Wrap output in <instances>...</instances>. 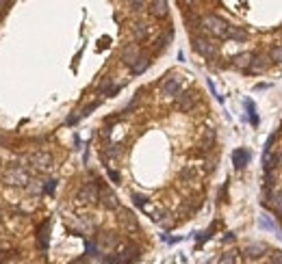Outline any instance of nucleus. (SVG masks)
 I'll use <instances>...</instances> for the list:
<instances>
[{
    "label": "nucleus",
    "instance_id": "f257e3e1",
    "mask_svg": "<svg viewBox=\"0 0 282 264\" xmlns=\"http://www.w3.org/2000/svg\"><path fill=\"white\" fill-rule=\"evenodd\" d=\"M200 28H204L208 35H213V37H217V39H223L226 37V31H228V24L219 16L208 13V16L200 18Z\"/></svg>",
    "mask_w": 282,
    "mask_h": 264
},
{
    "label": "nucleus",
    "instance_id": "f03ea898",
    "mask_svg": "<svg viewBox=\"0 0 282 264\" xmlns=\"http://www.w3.org/2000/svg\"><path fill=\"white\" fill-rule=\"evenodd\" d=\"M137 255H139V249L135 245H122V247H118V251H113L108 255L106 262L108 264H133L137 260Z\"/></svg>",
    "mask_w": 282,
    "mask_h": 264
},
{
    "label": "nucleus",
    "instance_id": "7ed1b4c3",
    "mask_svg": "<svg viewBox=\"0 0 282 264\" xmlns=\"http://www.w3.org/2000/svg\"><path fill=\"white\" fill-rule=\"evenodd\" d=\"M193 50L198 54H202L204 58H215L217 52H219V46H217L213 39H206V37L195 35V37H193Z\"/></svg>",
    "mask_w": 282,
    "mask_h": 264
},
{
    "label": "nucleus",
    "instance_id": "20e7f679",
    "mask_svg": "<svg viewBox=\"0 0 282 264\" xmlns=\"http://www.w3.org/2000/svg\"><path fill=\"white\" fill-rule=\"evenodd\" d=\"M200 102V95L198 91H183L176 95V100H174V106L178 108L180 113H189L195 108V104Z\"/></svg>",
    "mask_w": 282,
    "mask_h": 264
},
{
    "label": "nucleus",
    "instance_id": "39448f33",
    "mask_svg": "<svg viewBox=\"0 0 282 264\" xmlns=\"http://www.w3.org/2000/svg\"><path fill=\"white\" fill-rule=\"evenodd\" d=\"M180 87H183V76L170 74L161 83V95L163 98H176V95L180 93Z\"/></svg>",
    "mask_w": 282,
    "mask_h": 264
},
{
    "label": "nucleus",
    "instance_id": "423d86ee",
    "mask_svg": "<svg viewBox=\"0 0 282 264\" xmlns=\"http://www.w3.org/2000/svg\"><path fill=\"white\" fill-rule=\"evenodd\" d=\"M5 182L11 186H26L28 182H31V178H28L26 169H22V167H11L5 175Z\"/></svg>",
    "mask_w": 282,
    "mask_h": 264
},
{
    "label": "nucleus",
    "instance_id": "0eeeda50",
    "mask_svg": "<svg viewBox=\"0 0 282 264\" xmlns=\"http://www.w3.org/2000/svg\"><path fill=\"white\" fill-rule=\"evenodd\" d=\"M269 65H271V58H269V54H263V52H258V54H252V61H250V68H248V72H252V74H260V72L269 70Z\"/></svg>",
    "mask_w": 282,
    "mask_h": 264
},
{
    "label": "nucleus",
    "instance_id": "6e6552de",
    "mask_svg": "<svg viewBox=\"0 0 282 264\" xmlns=\"http://www.w3.org/2000/svg\"><path fill=\"white\" fill-rule=\"evenodd\" d=\"M141 56V50H139V46L137 43H128V46H124V50H122V54H120V61L124 63V65H133L137 58Z\"/></svg>",
    "mask_w": 282,
    "mask_h": 264
},
{
    "label": "nucleus",
    "instance_id": "1a4fd4ad",
    "mask_svg": "<svg viewBox=\"0 0 282 264\" xmlns=\"http://www.w3.org/2000/svg\"><path fill=\"white\" fill-rule=\"evenodd\" d=\"M98 193H100L98 184L89 182V184H85L81 190H78V200H81L83 204H93V202H98Z\"/></svg>",
    "mask_w": 282,
    "mask_h": 264
},
{
    "label": "nucleus",
    "instance_id": "9d476101",
    "mask_svg": "<svg viewBox=\"0 0 282 264\" xmlns=\"http://www.w3.org/2000/svg\"><path fill=\"white\" fill-rule=\"evenodd\" d=\"M98 200L102 202V206L108 208V210H115V208H120V200H118V195L113 193L111 188H100V193H98Z\"/></svg>",
    "mask_w": 282,
    "mask_h": 264
},
{
    "label": "nucleus",
    "instance_id": "9b49d317",
    "mask_svg": "<svg viewBox=\"0 0 282 264\" xmlns=\"http://www.w3.org/2000/svg\"><path fill=\"white\" fill-rule=\"evenodd\" d=\"M52 163H54V160H52V156H50L48 152H35L31 156V165H35L37 169H43V171L50 169Z\"/></svg>",
    "mask_w": 282,
    "mask_h": 264
},
{
    "label": "nucleus",
    "instance_id": "f8f14e48",
    "mask_svg": "<svg viewBox=\"0 0 282 264\" xmlns=\"http://www.w3.org/2000/svg\"><path fill=\"white\" fill-rule=\"evenodd\" d=\"M148 7H150L152 18H158V20L167 18V13H170V5L165 3V0H154V3H150Z\"/></svg>",
    "mask_w": 282,
    "mask_h": 264
},
{
    "label": "nucleus",
    "instance_id": "ddd939ff",
    "mask_svg": "<svg viewBox=\"0 0 282 264\" xmlns=\"http://www.w3.org/2000/svg\"><path fill=\"white\" fill-rule=\"evenodd\" d=\"M265 251H267V245H263V243H252V245H248V247L243 249V255H245V258H250V260H256V258H263Z\"/></svg>",
    "mask_w": 282,
    "mask_h": 264
},
{
    "label": "nucleus",
    "instance_id": "4468645a",
    "mask_svg": "<svg viewBox=\"0 0 282 264\" xmlns=\"http://www.w3.org/2000/svg\"><path fill=\"white\" fill-rule=\"evenodd\" d=\"M250 163V152L248 150H235L233 152V165H235V169H243L245 165Z\"/></svg>",
    "mask_w": 282,
    "mask_h": 264
},
{
    "label": "nucleus",
    "instance_id": "2eb2a0df",
    "mask_svg": "<svg viewBox=\"0 0 282 264\" xmlns=\"http://www.w3.org/2000/svg\"><path fill=\"white\" fill-rule=\"evenodd\" d=\"M223 39H233V41H245V39H248V33H245L241 26H233V24H228V31H226V37H223Z\"/></svg>",
    "mask_w": 282,
    "mask_h": 264
},
{
    "label": "nucleus",
    "instance_id": "dca6fc26",
    "mask_svg": "<svg viewBox=\"0 0 282 264\" xmlns=\"http://www.w3.org/2000/svg\"><path fill=\"white\" fill-rule=\"evenodd\" d=\"M180 178H183L185 182H198V180H200V167L187 165L185 169L180 171Z\"/></svg>",
    "mask_w": 282,
    "mask_h": 264
},
{
    "label": "nucleus",
    "instance_id": "f3484780",
    "mask_svg": "<svg viewBox=\"0 0 282 264\" xmlns=\"http://www.w3.org/2000/svg\"><path fill=\"white\" fill-rule=\"evenodd\" d=\"M133 35L137 41H146L150 37V26L146 24V22H137L135 28H133Z\"/></svg>",
    "mask_w": 282,
    "mask_h": 264
},
{
    "label": "nucleus",
    "instance_id": "a211bd4d",
    "mask_svg": "<svg viewBox=\"0 0 282 264\" xmlns=\"http://www.w3.org/2000/svg\"><path fill=\"white\" fill-rule=\"evenodd\" d=\"M148 68H150V56L141 54L133 65H130V72H133V74H143V72H146Z\"/></svg>",
    "mask_w": 282,
    "mask_h": 264
},
{
    "label": "nucleus",
    "instance_id": "6ab92c4d",
    "mask_svg": "<svg viewBox=\"0 0 282 264\" xmlns=\"http://www.w3.org/2000/svg\"><path fill=\"white\" fill-rule=\"evenodd\" d=\"M250 61H252V52H241L233 56V65L237 70H248L250 68Z\"/></svg>",
    "mask_w": 282,
    "mask_h": 264
},
{
    "label": "nucleus",
    "instance_id": "aec40b11",
    "mask_svg": "<svg viewBox=\"0 0 282 264\" xmlns=\"http://www.w3.org/2000/svg\"><path fill=\"white\" fill-rule=\"evenodd\" d=\"M122 223H124L126 230H139V225H137V217L133 215V212H128V210H122Z\"/></svg>",
    "mask_w": 282,
    "mask_h": 264
},
{
    "label": "nucleus",
    "instance_id": "412c9836",
    "mask_svg": "<svg viewBox=\"0 0 282 264\" xmlns=\"http://www.w3.org/2000/svg\"><path fill=\"white\" fill-rule=\"evenodd\" d=\"M269 208L282 217V190H276V193L269 195Z\"/></svg>",
    "mask_w": 282,
    "mask_h": 264
},
{
    "label": "nucleus",
    "instance_id": "4be33fe9",
    "mask_svg": "<svg viewBox=\"0 0 282 264\" xmlns=\"http://www.w3.org/2000/svg\"><path fill=\"white\" fill-rule=\"evenodd\" d=\"M37 238H39V247L46 251V249H48V240H50V221H46L39 227V236Z\"/></svg>",
    "mask_w": 282,
    "mask_h": 264
},
{
    "label": "nucleus",
    "instance_id": "5701e85b",
    "mask_svg": "<svg viewBox=\"0 0 282 264\" xmlns=\"http://www.w3.org/2000/svg\"><path fill=\"white\" fill-rule=\"evenodd\" d=\"M100 245H102V249H113L115 245H118V236H113L111 232L100 234Z\"/></svg>",
    "mask_w": 282,
    "mask_h": 264
},
{
    "label": "nucleus",
    "instance_id": "b1692460",
    "mask_svg": "<svg viewBox=\"0 0 282 264\" xmlns=\"http://www.w3.org/2000/svg\"><path fill=\"white\" fill-rule=\"evenodd\" d=\"M263 165H265V171H273V169H276V165H278L276 154H273V152L263 154Z\"/></svg>",
    "mask_w": 282,
    "mask_h": 264
},
{
    "label": "nucleus",
    "instance_id": "393cba45",
    "mask_svg": "<svg viewBox=\"0 0 282 264\" xmlns=\"http://www.w3.org/2000/svg\"><path fill=\"white\" fill-rule=\"evenodd\" d=\"M258 223H260V227H263V230H271V232H278V234H280V227H278L276 221H271V217L263 215V217L258 219Z\"/></svg>",
    "mask_w": 282,
    "mask_h": 264
},
{
    "label": "nucleus",
    "instance_id": "a878e982",
    "mask_svg": "<svg viewBox=\"0 0 282 264\" xmlns=\"http://www.w3.org/2000/svg\"><path fill=\"white\" fill-rule=\"evenodd\" d=\"M235 260H237V251L235 249H228V251H223L219 255V262L217 264H235Z\"/></svg>",
    "mask_w": 282,
    "mask_h": 264
},
{
    "label": "nucleus",
    "instance_id": "bb28decb",
    "mask_svg": "<svg viewBox=\"0 0 282 264\" xmlns=\"http://www.w3.org/2000/svg\"><path fill=\"white\" fill-rule=\"evenodd\" d=\"M122 154V145H108L104 150V158H118Z\"/></svg>",
    "mask_w": 282,
    "mask_h": 264
},
{
    "label": "nucleus",
    "instance_id": "cd10ccee",
    "mask_svg": "<svg viewBox=\"0 0 282 264\" xmlns=\"http://www.w3.org/2000/svg\"><path fill=\"white\" fill-rule=\"evenodd\" d=\"M269 58H271V63H273V61H276V63H282V43H280V46H273V48H271Z\"/></svg>",
    "mask_w": 282,
    "mask_h": 264
},
{
    "label": "nucleus",
    "instance_id": "c85d7f7f",
    "mask_svg": "<svg viewBox=\"0 0 282 264\" xmlns=\"http://www.w3.org/2000/svg\"><path fill=\"white\" fill-rule=\"evenodd\" d=\"M185 20H187V26H189L191 31H195V28H200V18H198V16H193V13H189V16H187Z\"/></svg>",
    "mask_w": 282,
    "mask_h": 264
},
{
    "label": "nucleus",
    "instance_id": "c756f323",
    "mask_svg": "<svg viewBox=\"0 0 282 264\" xmlns=\"http://www.w3.org/2000/svg\"><path fill=\"white\" fill-rule=\"evenodd\" d=\"M133 202H135V206L143 208V206L148 204V197H146V195H141V193H133Z\"/></svg>",
    "mask_w": 282,
    "mask_h": 264
},
{
    "label": "nucleus",
    "instance_id": "7c9ffc66",
    "mask_svg": "<svg viewBox=\"0 0 282 264\" xmlns=\"http://www.w3.org/2000/svg\"><path fill=\"white\" fill-rule=\"evenodd\" d=\"M128 7L133 11H143V7H148L146 3H141V0H133V3H128Z\"/></svg>",
    "mask_w": 282,
    "mask_h": 264
},
{
    "label": "nucleus",
    "instance_id": "2f4dec72",
    "mask_svg": "<svg viewBox=\"0 0 282 264\" xmlns=\"http://www.w3.org/2000/svg\"><path fill=\"white\" fill-rule=\"evenodd\" d=\"M85 247H87V253H89V255H96L98 253V245H93L91 240H87Z\"/></svg>",
    "mask_w": 282,
    "mask_h": 264
},
{
    "label": "nucleus",
    "instance_id": "473e14b6",
    "mask_svg": "<svg viewBox=\"0 0 282 264\" xmlns=\"http://www.w3.org/2000/svg\"><path fill=\"white\" fill-rule=\"evenodd\" d=\"M271 264H282V251H273L271 253Z\"/></svg>",
    "mask_w": 282,
    "mask_h": 264
},
{
    "label": "nucleus",
    "instance_id": "72a5a7b5",
    "mask_svg": "<svg viewBox=\"0 0 282 264\" xmlns=\"http://www.w3.org/2000/svg\"><path fill=\"white\" fill-rule=\"evenodd\" d=\"M273 141H276V135H271L269 139H267V143H265V154H267V152H271V145H273Z\"/></svg>",
    "mask_w": 282,
    "mask_h": 264
},
{
    "label": "nucleus",
    "instance_id": "f704fd0d",
    "mask_svg": "<svg viewBox=\"0 0 282 264\" xmlns=\"http://www.w3.org/2000/svg\"><path fill=\"white\" fill-rule=\"evenodd\" d=\"M54 186H57V182L54 180H48V184H46V188H43V190H46V193H52Z\"/></svg>",
    "mask_w": 282,
    "mask_h": 264
},
{
    "label": "nucleus",
    "instance_id": "c9c22d12",
    "mask_svg": "<svg viewBox=\"0 0 282 264\" xmlns=\"http://www.w3.org/2000/svg\"><path fill=\"white\" fill-rule=\"evenodd\" d=\"M108 178H111L113 182H120V173H118V171H113V169H108Z\"/></svg>",
    "mask_w": 282,
    "mask_h": 264
},
{
    "label": "nucleus",
    "instance_id": "e433bc0d",
    "mask_svg": "<svg viewBox=\"0 0 282 264\" xmlns=\"http://www.w3.org/2000/svg\"><path fill=\"white\" fill-rule=\"evenodd\" d=\"M7 258H9V251H0V262H5Z\"/></svg>",
    "mask_w": 282,
    "mask_h": 264
},
{
    "label": "nucleus",
    "instance_id": "4c0bfd02",
    "mask_svg": "<svg viewBox=\"0 0 282 264\" xmlns=\"http://www.w3.org/2000/svg\"><path fill=\"white\" fill-rule=\"evenodd\" d=\"M276 158H278V165H280V167H282V148H280V150H278V154H276Z\"/></svg>",
    "mask_w": 282,
    "mask_h": 264
},
{
    "label": "nucleus",
    "instance_id": "58836bf2",
    "mask_svg": "<svg viewBox=\"0 0 282 264\" xmlns=\"http://www.w3.org/2000/svg\"><path fill=\"white\" fill-rule=\"evenodd\" d=\"M72 264H89V262H87V260H83V258H81V260H74V262H72Z\"/></svg>",
    "mask_w": 282,
    "mask_h": 264
},
{
    "label": "nucleus",
    "instance_id": "ea45409f",
    "mask_svg": "<svg viewBox=\"0 0 282 264\" xmlns=\"http://www.w3.org/2000/svg\"><path fill=\"white\" fill-rule=\"evenodd\" d=\"M0 7H9V5H7V3H0Z\"/></svg>",
    "mask_w": 282,
    "mask_h": 264
},
{
    "label": "nucleus",
    "instance_id": "a19ab883",
    "mask_svg": "<svg viewBox=\"0 0 282 264\" xmlns=\"http://www.w3.org/2000/svg\"><path fill=\"white\" fill-rule=\"evenodd\" d=\"M0 167H3V163H0Z\"/></svg>",
    "mask_w": 282,
    "mask_h": 264
}]
</instances>
